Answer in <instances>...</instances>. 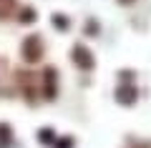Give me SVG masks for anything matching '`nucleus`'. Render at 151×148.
I'll return each instance as SVG.
<instances>
[{
  "label": "nucleus",
  "mask_w": 151,
  "mask_h": 148,
  "mask_svg": "<svg viewBox=\"0 0 151 148\" xmlns=\"http://www.w3.org/2000/svg\"><path fill=\"white\" fill-rule=\"evenodd\" d=\"M73 60H78V65H81V68H91V65H93L91 53H88L83 45H76V50H73Z\"/></svg>",
  "instance_id": "obj_1"
},
{
  "label": "nucleus",
  "mask_w": 151,
  "mask_h": 148,
  "mask_svg": "<svg viewBox=\"0 0 151 148\" xmlns=\"http://www.w3.org/2000/svg\"><path fill=\"white\" fill-rule=\"evenodd\" d=\"M116 95H119L121 103H131L136 98V88H131V85H129V88H119V90H116Z\"/></svg>",
  "instance_id": "obj_2"
}]
</instances>
